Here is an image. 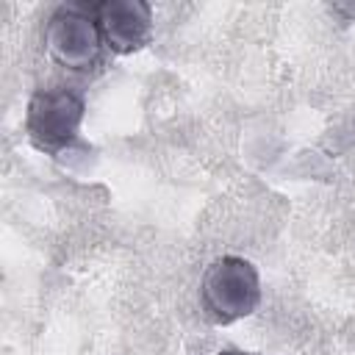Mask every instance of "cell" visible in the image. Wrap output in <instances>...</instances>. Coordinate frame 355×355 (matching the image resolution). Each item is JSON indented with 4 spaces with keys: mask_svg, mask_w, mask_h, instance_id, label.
I'll return each mask as SVG.
<instances>
[{
    "mask_svg": "<svg viewBox=\"0 0 355 355\" xmlns=\"http://www.w3.org/2000/svg\"><path fill=\"white\" fill-rule=\"evenodd\" d=\"M219 355H250V352H241V349H225V352H219Z\"/></svg>",
    "mask_w": 355,
    "mask_h": 355,
    "instance_id": "5b68a950",
    "label": "cell"
},
{
    "mask_svg": "<svg viewBox=\"0 0 355 355\" xmlns=\"http://www.w3.org/2000/svg\"><path fill=\"white\" fill-rule=\"evenodd\" d=\"M83 100L69 89H39L28 103L25 128L39 150L61 153L69 147L83 122Z\"/></svg>",
    "mask_w": 355,
    "mask_h": 355,
    "instance_id": "3957f363",
    "label": "cell"
},
{
    "mask_svg": "<svg viewBox=\"0 0 355 355\" xmlns=\"http://www.w3.org/2000/svg\"><path fill=\"white\" fill-rule=\"evenodd\" d=\"M103 33L97 28L94 11H83L78 6H61L44 25V47L55 64L89 72L97 67L103 55Z\"/></svg>",
    "mask_w": 355,
    "mask_h": 355,
    "instance_id": "7a4b0ae2",
    "label": "cell"
},
{
    "mask_svg": "<svg viewBox=\"0 0 355 355\" xmlns=\"http://www.w3.org/2000/svg\"><path fill=\"white\" fill-rule=\"evenodd\" d=\"M94 19L103 42L122 55L144 47L153 31V11L141 0H105L94 6Z\"/></svg>",
    "mask_w": 355,
    "mask_h": 355,
    "instance_id": "277c9868",
    "label": "cell"
},
{
    "mask_svg": "<svg viewBox=\"0 0 355 355\" xmlns=\"http://www.w3.org/2000/svg\"><path fill=\"white\" fill-rule=\"evenodd\" d=\"M200 297H202V308L214 322L227 324V322L244 319L261 302L258 272L244 258H236V255L216 258L202 275Z\"/></svg>",
    "mask_w": 355,
    "mask_h": 355,
    "instance_id": "6da1fadb",
    "label": "cell"
}]
</instances>
